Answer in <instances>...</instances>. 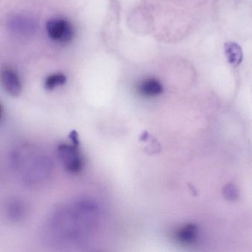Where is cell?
<instances>
[{
    "mask_svg": "<svg viewBox=\"0 0 252 252\" xmlns=\"http://www.w3.org/2000/svg\"><path fill=\"white\" fill-rule=\"evenodd\" d=\"M138 90L145 96L154 97L161 94L163 92V86L157 79L150 78L140 84Z\"/></svg>",
    "mask_w": 252,
    "mask_h": 252,
    "instance_id": "obj_7",
    "label": "cell"
},
{
    "mask_svg": "<svg viewBox=\"0 0 252 252\" xmlns=\"http://www.w3.org/2000/svg\"><path fill=\"white\" fill-rule=\"evenodd\" d=\"M198 236L197 225L188 224L178 230L176 237L178 241L184 244H192L197 240Z\"/></svg>",
    "mask_w": 252,
    "mask_h": 252,
    "instance_id": "obj_8",
    "label": "cell"
},
{
    "mask_svg": "<svg viewBox=\"0 0 252 252\" xmlns=\"http://www.w3.org/2000/svg\"><path fill=\"white\" fill-rule=\"evenodd\" d=\"M225 53L227 58L231 64L238 65L242 60V51L240 47L235 43L226 44Z\"/></svg>",
    "mask_w": 252,
    "mask_h": 252,
    "instance_id": "obj_10",
    "label": "cell"
},
{
    "mask_svg": "<svg viewBox=\"0 0 252 252\" xmlns=\"http://www.w3.org/2000/svg\"><path fill=\"white\" fill-rule=\"evenodd\" d=\"M48 37L56 43L67 45L73 41L75 30L69 20L64 18H53L46 24Z\"/></svg>",
    "mask_w": 252,
    "mask_h": 252,
    "instance_id": "obj_2",
    "label": "cell"
},
{
    "mask_svg": "<svg viewBox=\"0 0 252 252\" xmlns=\"http://www.w3.org/2000/svg\"><path fill=\"white\" fill-rule=\"evenodd\" d=\"M2 116H3V107L2 104H0V121L2 119Z\"/></svg>",
    "mask_w": 252,
    "mask_h": 252,
    "instance_id": "obj_12",
    "label": "cell"
},
{
    "mask_svg": "<svg viewBox=\"0 0 252 252\" xmlns=\"http://www.w3.org/2000/svg\"><path fill=\"white\" fill-rule=\"evenodd\" d=\"M8 27L10 32L16 36L28 38L33 36L37 32L39 25L35 19L30 16L16 14L8 20Z\"/></svg>",
    "mask_w": 252,
    "mask_h": 252,
    "instance_id": "obj_4",
    "label": "cell"
},
{
    "mask_svg": "<svg viewBox=\"0 0 252 252\" xmlns=\"http://www.w3.org/2000/svg\"><path fill=\"white\" fill-rule=\"evenodd\" d=\"M78 144H60L58 147L59 156L64 168L71 173H79L83 169V159L78 149Z\"/></svg>",
    "mask_w": 252,
    "mask_h": 252,
    "instance_id": "obj_3",
    "label": "cell"
},
{
    "mask_svg": "<svg viewBox=\"0 0 252 252\" xmlns=\"http://www.w3.org/2000/svg\"><path fill=\"white\" fill-rule=\"evenodd\" d=\"M224 194L228 200H234L237 197V191L235 187L228 185L224 189Z\"/></svg>",
    "mask_w": 252,
    "mask_h": 252,
    "instance_id": "obj_11",
    "label": "cell"
},
{
    "mask_svg": "<svg viewBox=\"0 0 252 252\" xmlns=\"http://www.w3.org/2000/svg\"><path fill=\"white\" fill-rule=\"evenodd\" d=\"M66 82L67 76L65 75L62 73H53L45 79L44 86L47 91H51L65 85Z\"/></svg>",
    "mask_w": 252,
    "mask_h": 252,
    "instance_id": "obj_9",
    "label": "cell"
},
{
    "mask_svg": "<svg viewBox=\"0 0 252 252\" xmlns=\"http://www.w3.org/2000/svg\"><path fill=\"white\" fill-rule=\"evenodd\" d=\"M5 212L8 219L20 221L26 216V208L21 200L12 199L7 202Z\"/></svg>",
    "mask_w": 252,
    "mask_h": 252,
    "instance_id": "obj_6",
    "label": "cell"
},
{
    "mask_svg": "<svg viewBox=\"0 0 252 252\" xmlns=\"http://www.w3.org/2000/svg\"><path fill=\"white\" fill-rule=\"evenodd\" d=\"M0 84L4 91L11 96H18L23 91L20 75L11 67H5L0 71Z\"/></svg>",
    "mask_w": 252,
    "mask_h": 252,
    "instance_id": "obj_5",
    "label": "cell"
},
{
    "mask_svg": "<svg viewBox=\"0 0 252 252\" xmlns=\"http://www.w3.org/2000/svg\"><path fill=\"white\" fill-rule=\"evenodd\" d=\"M53 172V163L49 157L37 156L29 160L23 172V181L29 186H35L46 181Z\"/></svg>",
    "mask_w": 252,
    "mask_h": 252,
    "instance_id": "obj_1",
    "label": "cell"
}]
</instances>
